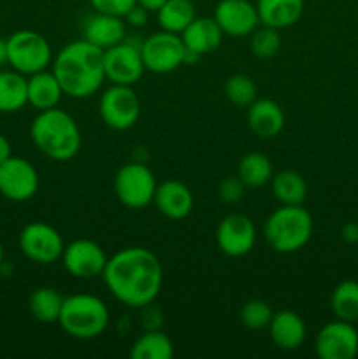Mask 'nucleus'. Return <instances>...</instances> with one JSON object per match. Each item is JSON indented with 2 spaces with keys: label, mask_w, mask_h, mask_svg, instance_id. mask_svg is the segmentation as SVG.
I'll return each instance as SVG.
<instances>
[{
  "label": "nucleus",
  "mask_w": 358,
  "mask_h": 359,
  "mask_svg": "<svg viewBox=\"0 0 358 359\" xmlns=\"http://www.w3.org/2000/svg\"><path fill=\"white\" fill-rule=\"evenodd\" d=\"M9 156H13V154H11V144L9 140L0 133V163H4Z\"/></svg>",
  "instance_id": "39"
},
{
  "label": "nucleus",
  "mask_w": 358,
  "mask_h": 359,
  "mask_svg": "<svg viewBox=\"0 0 358 359\" xmlns=\"http://www.w3.org/2000/svg\"><path fill=\"white\" fill-rule=\"evenodd\" d=\"M39 191V172L28 160L9 156L0 163V195L13 202H27Z\"/></svg>",
  "instance_id": "12"
},
{
  "label": "nucleus",
  "mask_w": 358,
  "mask_h": 359,
  "mask_svg": "<svg viewBox=\"0 0 358 359\" xmlns=\"http://www.w3.org/2000/svg\"><path fill=\"white\" fill-rule=\"evenodd\" d=\"M144 309V314H142V326L144 330H160L161 323H164V314L160 312V309L154 307L153 304L146 305Z\"/></svg>",
  "instance_id": "36"
},
{
  "label": "nucleus",
  "mask_w": 358,
  "mask_h": 359,
  "mask_svg": "<svg viewBox=\"0 0 358 359\" xmlns=\"http://www.w3.org/2000/svg\"><path fill=\"white\" fill-rule=\"evenodd\" d=\"M137 0H90V6L97 13L114 14V16H125L126 11L135 6Z\"/></svg>",
  "instance_id": "35"
},
{
  "label": "nucleus",
  "mask_w": 358,
  "mask_h": 359,
  "mask_svg": "<svg viewBox=\"0 0 358 359\" xmlns=\"http://www.w3.org/2000/svg\"><path fill=\"white\" fill-rule=\"evenodd\" d=\"M30 137L35 147L55 161L76 158L83 144L76 119L58 107L39 111L32 121Z\"/></svg>",
  "instance_id": "3"
},
{
  "label": "nucleus",
  "mask_w": 358,
  "mask_h": 359,
  "mask_svg": "<svg viewBox=\"0 0 358 359\" xmlns=\"http://www.w3.org/2000/svg\"><path fill=\"white\" fill-rule=\"evenodd\" d=\"M305 9L304 0H258L260 23L276 30L290 28L302 18Z\"/></svg>",
  "instance_id": "22"
},
{
  "label": "nucleus",
  "mask_w": 358,
  "mask_h": 359,
  "mask_svg": "<svg viewBox=\"0 0 358 359\" xmlns=\"http://www.w3.org/2000/svg\"><path fill=\"white\" fill-rule=\"evenodd\" d=\"M272 316V309L263 300H249L241 309V323L244 325V328L253 330V332L269 328Z\"/></svg>",
  "instance_id": "33"
},
{
  "label": "nucleus",
  "mask_w": 358,
  "mask_h": 359,
  "mask_svg": "<svg viewBox=\"0 0 358 359\" xmlns=\"http://www.w3.org/2000/svg\"><path fill=\"white\" fill-rule=\"evenodd\" d=\"M256 93H258V90H256L255 81L246 74H234L225 83L227 98L232 104L241 105V107L253 104L256 100Z\"/></svg>",
  "instance_id": "31"
},
{
  "label": "nucleus",
  "mask_w": 358,
  "mask_h": 359,
  "mask_svg": "<svg viewBox=\"0 0 358 359\" xmlns=\"http://www.w3.org/2000/svg\"><path fill=\"white\" fill-rule=\"evenodd\" d=\"M248 126L260 139L277 137L284 128V112L270 98H256L248 109Z\"/></svg>",
  "instance_id": "19"
},
{
  "label": "nucleus",
  "mask_w": 358,
  "mask_h": 359,
  "mask_svg": "<svg viewBox=\"0 0 358 359\" xmlns=\"http://www.w3.org/2000/svg\"><path fill=\"white\" fill-rule=\"evenodd\" d=\"M84 39L100 49H109L126 39V23L121 16L97 13L84 20Z\"/></svg>",
  "instance_id": "18"
},
{
  "label": "nucleus",
  "mask_w": 358,
  "mask_h": 359,
  "mask_svg": "<svg viewBox=\"0 0 358 359\" xmlns=\"http://www.w3.org/2000/svg\"><path fill=\"white\" fill-rule=\"evenodd\" d=\"M314 223L302 205H281L267 217L263 237L276 252L290 255L300 251L311 241Z\"/></svg>",
  "instance_id": "4"
},
{
  "label": "nucleus",
  "mask_w": 358,
  "mask_h": 359,
  "mask_svg": "<svg viewBox=\"0 0 358 359\" xmlns=\"http://www.w3.org/2000/svg\"><path fill=\"white\" fill-rule=\"evenodd\" d=\"M340 237L347 244H354L358 242V224L357 223H347L344 224L343 230H340Z\"/></svg>",
  "instance_id": "38"
},
{
  "label": "nucleus",
  "mask_w": 358,
  "mask_h": 359,
  "mask_svg": "<svg viewBox=\"0 0 358 359\" xmlns=\"http://www.w3.org/2000/svg\"><path fill=\"white\" fill-rule=\"evenodd\" d=\"M132 359H172L174 344L160 330H147L133 342L130 349Z\"/></svg>",
  "instance_id": "27"
},
{
  "label": "nucleus",
  "mask_w": 358,
  "mask_h": 359,
  "mask_svg": "<svg viewBox=\"0 0 358 359\" xmlns=\"http://www.w3.org/2000/svg\"><path fill=\"white\" fill-rule=\"evenodd\" d=\"M305 323L297 312L279 311L269 323V335L274 346L283 351H297L305 340Z\"/></svg>",
  "instance_id": "20"
},
{
  "label": "nucleus",
  "mask_w": 358,
  "mask_h": 359,
  "mask_svg": "<svg viewBox=\"0 0 358 359\" xmlns=\"http://www.w3.org/2000/svg\"><path fill=\"white\" fill-rule=\"evenodd\" d=\"M246 184L241 181L239 175H230V177H225L223 181L218 186V195L223 202L227 203H235L244 196Z\"/></svg>",
  "instance_id": "34"
},
{
  "label": "nucleus",
  "mask_w": 358,
  "mask_h": 359,
  "mask_svg": "<svg viewBox=\"0 0 358 359\" xmlns=\"http://www.w3.org/2000/svg\"><path fill=\"white\" fill-rule=\"evenodd\" d=\"M237 175L244 182L246 188H262L267 182H270L274 168L269 156L263 153H248L239 161Z\"/></svg>",
  "instance_id": "29"
},
{
  "label": "nucleus",
  "mask_w": 358,
  "mask_h": 359,
  "mask_svg": "<svg viewBox=\"0 0 358 359\" xmlns=\"http://www.w3.org/2000/svg\"><path fill=\"white\" fill-rule=\"evenodd\" d=\"M107 255L100 244L90 238H77L65 245L62 255L63 266L76 279H93L104 273Z\"/></svg>",
  "instance_id": "13"
},
{
  "label": "nucleus",
  "mask_w": 358,
  "mask_h": 359,
  "mask_svg": "<svg viewBox=\"0 0 358 359\" xmlns=\"http://www.w3.org/2000/svg\"><path fill=\"white\" fill-rule=\"evenodd\" d=\"M216 244L230 258L246 256L256 244L255 223L244 214H228L216 228Z\"/></svg>",
  "instance_id": "15"
},
{
  "label": "nucleus",
  "mask_w": 358,
  "mask_h": 359,
  "mask_svg": "<svg viewBox=\"0 0 358 359\" xmlns=\"http://www.w3.org/2000/svg\"><path fill=\"white\" fill-rule=\"evenodd\" d=\"M279 48V30H276L272 27H265V25H262V28H255V32L251 34V51L256 58H272V56L277 55Z\"/></svg>",
  "instance_id": "32"
},
{
  "label": "nucleus",
  "mask_w": 358,
  "mask_h": 359,
  "mask_svg": "<svg viewBox=\"0 0 358 359\" xmlns=\"http://www.w3.org/2000/svg\"><path fill=\"white\" fill-rule=\"evenodd\" d=\"M223 32L214 18H195L188 27L183 30L181 39L188 51L197 53L199 56L209 55L216 51L223 41Z\"/></svg>",
  "instance_id": "21"
},
{
  "label": "nucleus",
  "mask_w": 358,
  "mask_h": 359,
  "mask_svg": "<svg viewBox=\"0 0 358 359\" xmlns=\"http://www.w3.org/2000/svg\"><path fill=\"white\" fill-rule=\"evenodd\" d=\"M195 18L197 11L192 0H167L157 11V21L161 30L179 35Z\"/></svg>",
  "instance_id": "26"
},
{
  "label": "nucleus",
  "mask_w": 358,
  "mask_h": 359,
  "mask_svg": "<svg viewBox=\"0 0 358 359\" xmlns=\"http://www.w3.org/2000/svg\"><path fill=\"white\" fill-rule=\"evenodd\" d=\"M165 2H167V0H137V4H139V6H142L144 9L150 11V13H153V11L157 13V11L160 9Z\"/></svg>",
  "instance_id": "40"
},
{
  "label": "nucleus",
  "mask_w": 358,
  "mask_h": 359,
  "mask_svg": "<svg viewBox=\"0 0 358 359\" xmlns=\"http://www.w3.org/2000/svg\"><path fill=\"white\" fill-rule=\"evenodd\" d=\"M27 95L28 104L32 107L37 111H48V109L58 107L65 93L55 74L41 70L27 77Z\"/></svg>",
  "instance_id": "23"
},
{
  "label": "nucleus",
  "mask_w": 358,
  "mask_h": 359,
  "mask_svg": "<svg viewBox=\"0 0 358 359\" xmlns=\"http://www.w3.org/2000/svg\"><path fill=\"white\" fill-rule=\"evenodd\" d=\"M104 283L123 305L142 309L154 304L164 284V269L154 252L146 248H125L107 259Z\"/></svg>",
  "instance_id": "1"
},
{
  "label": "nucleus",
  "mask_w": 358,
  "mask_h": 359,
  "mask_svg": "<svg viewBox=\"0 0 358 359\" xmlns=\"http://www.w3.org/2000/svg\"><path fill=\"white\" fill-rule=\"evenodd\" d=\"M147 14H150V11L144 9V7L139 6V4H135V6H132L128 11H126L123 20H125V23L130 25V27L140 28L147 23Z\"/></svg>",
  "instance_id": "37"
},
{
  "label": "nucleus",
  "mask_w": 358,
  "mask_h": 359,
  "mask_svg": "<svg viewBox=\"0 0 358 359\" xmlns=\"http://www.w3.org/2000/svg\"><path fill=\"white\" fill-rule=\"evenodd\" d=\"M316 354L321 359H353L358 354V332L353 323L336 319L316 335Z\"/></svg>",
  "instance_id": "14"
},
{
  "label": "nucleus",
  "mask_w": 358,
  "mask_h": 359,
  "mask_svg": "<svg viewBox=\"0 0 358 359\" xmlns=\"http://www.w3.org/2000/svg\"><path fill=\"white\" fill-rule=\"evenodd\" d=\"M214 20L221 32L232 37H246L260 25L256 4L249 0H220L214 7Z\"/></svg>",
  "instance_id": "16"
},
{
  "label": "nucleus",
  "mask_w": 358,
  "mask_h": 359,
  "mask_svg": "<svg viewBox=\"0 0 358 359\" xmlns=\"http://www.w3.org/2000/svg\"><path fill=\"white\" fill-rule=\"evenodd\" d=\"M330 307L337 319L354 323L358 321V283L343 280L337 284L330 297Z\"/></svg>",
  "instance_id": "30"
},
{
  "label": "nucleus",
  "mask_w": 358,
  "mask_h": 359,
  "mask_svg": "<svg viewBox=\"0 0 358 359\" xmlns=\"http://www.w3.org/2000/svg\"><path fill=\"white\" fill-rule=\"evenodd\" d=\"M7 63V39H0V67Z\"/></svg>",
  "instance_id": "41"
},
{
  "label": "nucleus",
  "mask_w": 358,
  "mask_h": 359,
  "mask_svg": "<svg viewBox=\"0 0 358 359\" xmlns=\"http://www.w3.org/2000/svg\"><path fill=\"white\" fill-rule=\"evenodd\" d=\"M109 318V307L102 298L90 293H76L63 298L58 323L67 335L90 340L105 332Z\"/></svg>",
  "instance_id": "5"
},
{
  "label": "nucleus",
  "mask_w": 358,
  "mask_h": 359,
  "mask_svg": "<svg viewBox=\"0 0 358 359\" xmlns=\"http://www.w3.org/2000/svg\"><path fill=\"white\" fill-rule=\"evenodd\" d=\"M193 193L186 184L179 181H165L157 186L153 203L158 212L167 219L179 221L190 216L193 210Z\"/></svg>",
  "instance_id": "17"
},
{
  "label": "nucleus",
  "mask_w": 358,
  "mask_h": 359,
  "mask_svg": "<svg viewBox=\"0 0 358 359\" xmlns=\"http://www.w3.org/2000/svg\"><path fill=\"white\" fill-rule=\"evenodd\" d=\"M272 195L281 205H302L307 198V182L298 172L281 170L272 175Z\"/></svg>",
  "instance_id": "25"
},
{
  "label": "nucleus",
  "mask_w": 358,
  "mask_h": 359,
  "mask_svg": "<svg viewBox=\"0 0 358 359\" xmlns=\"http://www.w3.org/2000/svg\"><path fill=\"white\" fill-rule=\"evenodd\" d=\"M100 118L109 128L123 130L132 128L140 116V100L132 86L112 84L102 93L98 102Z\"/></svg>",
  "instance_id": "9"
},
{
  "label": "nucleus",
  "mask_w": 358,
  "mask_h": 359,
  "mask_svg": "<svg viewBox=\"0 0 358 359\" xmlns=\"http://www.w3.org/2000/svg\"><path fill=\"white\" fill-rule=\"evenodd\" d=\"M4 265V245L2 242H0V266Z\"/></svg>",
  "instance_id": "42"
},
{
  "label": "nucleus",
  "mask_w": 358,
  "mask_h": 359,
  "mask_svg": "<svg viewBox=\"0 0 358 359\" xmlns=\"http://www.w3.org/2000/svg\"><path fill=\"white\" fill-rule=\"evenodd\" d=\"M51 60V46L39 32L18 30L7 39V63L23 76L46 70Z\"/></svg>",
  "instance_id": "6"
},
{
  "label": "nucleus",
  "mask_w": 358,
  "mask_h": 359,
  "mask_svg": "<svg viewBox=\"0 0 358 359\" xmlns=\"http://www.w3.org/2000/svg\"><path fill=\"white\" fill-rule=\"evenodd\" d=\"M142 41L125 39L119 44L104 51V70L105 79L112 84H126L133 86L142 77L144 67L142 55H140Z\"/></svg>",
  "instance_id": "10"
},
{
  "label": "nucleus",
  "mask_w": 358,
  "mask_h": 359,
  "mask_svg": "<svg viewBox=\"0 0 358 359\" xmlns=\"http://www.w3.org/2000/svg\"><path fill=\"white\" fill-rule=\"evenodd\" d=\"M186 46L181 35L160 30L142 41L140 55L146 70L154 74H168L185 65Z\"/></svg>",
  "instance_id": "8"
},
{
  "label": "nucleus",
  "mask_w": 358,
  "mask_h": 359,
  "mask_svg": "<svg viewBox=\"0 0 358 359\" xmlns=\"http://www.w3.org/2000/svg\"><path fill=\"white\" fill-rule=\"evenodd\" d=\"M157 177L144 161H130L114 175V193L119 203L128 209H144L150 205L157 191Z\"/></svg>",
  "instance_id": "7"
},
{
  "label": "nucleus",
  "mask_w": 358,
  "mask_h": 359,
  "mask_svg": "<svg viewBox=\"0 0 358 359\" xmlns=\"http://www.w3.org/2000/svg\"><path fill=\"white\" fill-rule=\"evenodd\" d=\"M20 249L30 262L39 265H51L62 259L65 242L51 224L35 221L28 223L20 233Z\"/></svg>",
  "instance_id": "11"
},
{
  "label": "nucleus",
  "mask_w": 358,
  "mask_h": 359,
  "mask_svg": "<svg viewBox=\"0 0 358 359\" xmlns=\"http://www.w3.org/2000/svg\"><path fill=\"white\" fill-rule=\"evenodd\" d=\"M53 74L67 97H91L105 81L104 49L97 48L86 39L69 42L53 60Z\"/></svg>",
  "instance_id": "2"
},
{
  "label": "nucleus",
  "mask_w": 358,
  "mask_h": 359,
  "mask_svg": "<svg viewBox=\"0 0 358 359\" xmlns=\"http://www.w3.org/2000/svg\"><path fill=\"white\" fill-rule=\"evenodd\" d=\"M63 297L53 287H37L28 298V311L32 318L44 325L58 323L62 312Z\"/></svg>",
  "instance_id": "28"
},
{
  "label": "nucleus",
  "mask_w": 358,
  "mask_h": 359,
  "mask_svg": "<svg viewBox=\"0 0 358 359\" xmlns=\"http://www.w3.org/2000/svg\"><path fill=\"white\" fill-rule=\"evenodd\" d=\"M27 104V76L14 69L0 70V112L21 111Z\"/></svg>",
  "instance_id": "24"
}]
</instances>
